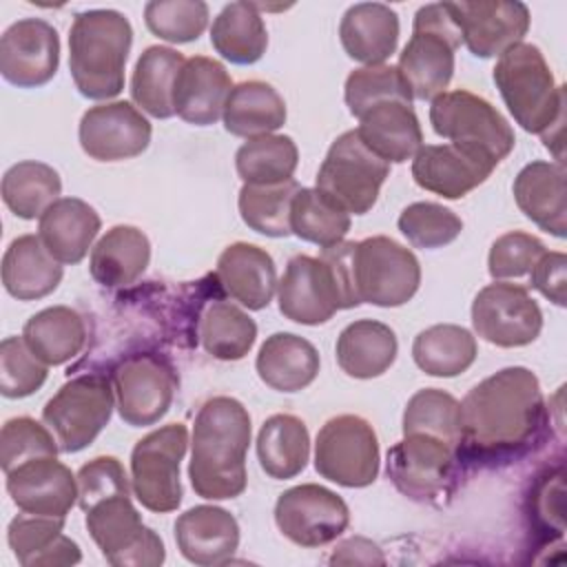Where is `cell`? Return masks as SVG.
I'll use <instances>...</instances> for the list:
<instances>
[{
  "label": "cell",
  "instance_id": "obj_53",
  "mask_svg": "<svg viewBox=\"0 0 567 567\" xmlns=\"http://www.w3.org/2000/svg\"><path fill=\"white\" fill-rule=\"evenodd\" d=\"M78 505L82 512L100 498L111 494H126L131 492L128 476L124 465L115 456H97L80 467L78 472Z\"/></svg>",
  "mask_w": 567,
  "mask_h": 567
},
{
  "label": "cell",
  "instance_id": "obj_18",
  "mask_svg": "<svg viewBox=\"0 0 567 567\" xmlns=\"http://www.w3.org/2000/svg\"><path fill=\"white\" fill-rule=\"evenodd\" d=\"M60 64V38L53 24L40 18L13 22L0 38V73L18 89L47 84Z\"/></svg>",
  "mask_w": 567,
  "mask_h": 567
},
{
  "label": "cell",
  "instance_id": "obj_6",
  "mask_svg": "<svg viewBox=\"0 0 567 567\" xmlns=\"http://www.w3.org/2000/svg\"><path fill=\"white\" fill-rule=\"evenodd\" d=\"M430 122L439 137L498 166L514 148L509 122L485 97L465 89L445 91L430 104Z\"/></svg>",
  "mask_w": 567,
  "mask_h": 567
},
{
  "label": "cell",
  "instance_id": "obj_21",
  "mask_svg": "<svg viewBox=\"0 0 567 567\" xmlns=\"http://www.w3.org/2000/svg\"><path fill=\"white\" fill-rule=\"evenodd\" d=\"M7 492L20 512L66 518L78 501V478L55 456H42L7 472Z\"/></svg>",
  "mask_w": 567,
  "mask_h": 567
},
{
  "label": "cell",
  "instance_id": "obj_35",
  "mask_svg": "<svg viewBox=\"0 0 567 567\" xmlns=\"http://www.w3.org/2000/svg\"><path fill=\"white\" fill-rule=\"evenodd\" d=\"M286 102L275 86L248 80L233 86L224 106V128L237 137L270 135L286 124Z\"/></svg>",
  "mask_w": 567,
  "mask_h": 567
},
{
  "label": "cell",
  "instance_id": "obj_45",
  "mask_svg": "<svg viewBox=\"0 0 567 567\" xmlns=\"http://www.w3.org/2000/svg\"><path fill=\"white\" fill-rule=\"evenodd\" d=\"M290 230L303 241L330 248L350 230V215L317 188H299L290 204Z\"/></svg>",
  "mask_w": 567,
  "mask_h": 567
},
{
  "label": "cell",
  "instance_id": "obj_46",
  "mask_svg": "<svg viewBox=\"0 0 567 567\" xmlns=\"http://www.w3.org/2000/svg\"><path fill=\"white\" fill-rule=\"evenodd\" d=\"M458 401L439 390L425 388L410 396L403 412V434L425 432L452 443L458 450L461 441V412Z\"/></svg>",
  "mask_w": 567,
  "mask_h": 567
},
{
  "label": "cell",
  "instance_id": "obj_3",
  "mask_svg": "<svg viewBox=\"0 0 567 567\" xmlns=\"http://www.w3.org/2000/svg\"><path fill=\"white\" fill-rule=\"evenodd\" d=\"M494 82L516 124L540 135L556 162L563 164L565 89L556 84L540 49L529 42L509 47L496 60Z\"/></svg>",
  "mask_w": 567,
  "mask_h": 567
},
{
  "label": "cell",
  "instance_id": "obj_44",
  "mask_svg": "<svg viewBox=\"0 0 567 567\" xmlns=\"http://www.w3.org/2000/svg\"><path fill=\"white\" fill-rule=\"evenodd\" d=\"M299 188L295 179L281 184H244L237 199L244 224L266 237L292 235L290 204Z\"/></svg>",
  "mask_w": 567,
  "mask_h": 567
},
{
  "label": "cell",
  "instance_id": "obj_14",
  "mask_svg": "<svg viewBox=\"0 0 567 567\" xmlns=\"http://www.w3.org/2000/svg\"><path fill=\"white\" fill-rule=\"evenodd\" d=\"M111 383L122 421L131 427H146L168 412L177 390V374L164 357L144 352L122 359L113 370Z\"/></svg>",
  "mask_w": 567,
  "mask_h": 567
},
{
  "label": "cell",
  "instance_id": "obj_33",
  "mask_svg": "<svg viewBox=\"0 0 567 567\" xmlns=\"http://www.w3.org/2000/svg\"><path fill=\"white\" fill-rule=\"evenodd\" d=\"M255 368L268 388L277 392H299L317 379L319 352L299 334L275 332L261 343Z\"/></svg>",
  "mask_w": 567,
  "mask_h": 567
},
{
  "label": "cell",
  "instance_id": "obj_55",
  "mask_svg": "<svg viewBox=\"0 0 567 567\" xmlns=\"http://www.w3.org/2000/svg\"><path fill=\"white\" fill-rule=\"evenodd\" d=\"M332 565H383L385 558L377 543L354 536L339 543L330 556Z\"/></svg>",
  "mask_w": 567,
  "mask_h": 567
},
{
  "label": "cell",
  "instance_id": "obj_48",
  "mask_svg": "<svg viewBox=\"0 0 567 567\" xmlns=\"http://www.w3.org/2000/svg\"><path fill=\"white\" fill-rule=\"evenodd\" d=\"M144 20L159 40L184 44L206 31L208 4L202 0H153L144 7Z\"/></svg>",
  "mask_w": 567,
  "mask_h": 567
},
{
  "label": "cell",
  "instance_id": "obj_4",
  "mask_svg": "<svg viewBox=\"0 0 567 567\" xmlns=\"http://www.w3.org/2000/svg\"><path fill=\"white\" fill-rule=\"evenodd\" d=\"M131 44L133 27L124 13L115 9L78 13L69 31V69L80 95L89 100L120 95Z\"/></svg>",
  "mask_w": 567,
  "mask_h": 567
},
{
  "label": "cell",
  "instance_id": "obj_19",
  "mask_svg": "<svg viewBox=\"0 0 567 567\" xmlns=\"http://www.w3.org/2000/svg\"><path fill=\"white\" fill-rule=\"evenodd\" d=\"M279 312L301 326H319L334 317L341 306V292L330 268L310 255H297L288 261L277 284Z\"/></svg>",
  "mask_w": 567,
  "mask_h": 567
},
{
  "label": "cell",
  "instance_id": "obj_1",
  "mask_svg": "<svg viewBox=\"0 0 567 567\" xmlns=\"http://www.w3.org/2000/svg\"><path fill=\"white\" fill-rule=\"evenodd\" d=\"M458 456L503 463L523 456L547 419L540 383L529 368L512 365L476 383L458 403Z\"/></svg>",
  "mask_w": 567,
  "mask_h": 567
},
{
  "label": "cell",
  "instance_id": "obj_49",
  "mask_svg": "<svg viewBox=\"0 0 567 567\" xmlns=\"http://www.w3.org/2000/svg\"><path fill=\"white\" fill-rule=\"evenodd\" d=\"M399 230L414 248H443L452 244L461 230V217L434 202H414L399 215Z\"/></svg>",
  "mask_w": 567,
  "mask_h": 567
},
{
  "label": "cell",
  "instance_id": "obj_24",
  "mask_svg": "<svg viewBox=\"0 0 567 567\" xmlns=\"http://www.w3.org/2000/svg\"><path fill=\"white\" fill-rule=\"evenodd\" d=\"M233 91L226 66L206 55H193L184 62L173 93L175 113L195 126H210L224 115Z\"/></svg>",
  "mask_w": 567,
  "mask_h": 567
},
{
  "label": "cell",
  "instance_id": "obj_36",
  "mask_svg": "<svg viewBox=\"0 0 567 567\" xmlns=\"http://www.w3.org/2000/svg\"><path fill=\"white\" fill-rule=\"evenodd\" d=\"M22 339L47 365L71 361L86 343L84 317L69 306H51L35 312L22 328Z\"/></svg>",
  "mask_w": 567,
  "mask_h": 567
},
{
  "label": "cell",
  "instance_id": "obj_7",
  "mask_svg": "<svg viewBox=\"0 0 567 567\" xmlns=\"http://www.w3.org/2000/svg\"><path fill=\"white\" fill-rule=\"evenodd\" d=\"M388 175L390 164L372 153L354 128L330 144L315 188L348 215H365L377 204Z\"/></svg>",
  "mask_w": 567,
  "mask_h": 567
},
{
  "label": "cell",
  "instance_id": "obj_42",
  "mask_svg": "<svg viewBox=\"0 0 567 567\" xmlns=\"http://www.w3.org/2000/svg\"><path fill=\"white\" fill-rule=\"evenodd\" d=\"M257 339V323L230 301H213L199 319V341L219 361L244 359Z\"/></svg>",
  "mask_w": 567,
  "mask_h": 567
},
{
  "label": "cell",
  "instance_id": "obj_27",
  "mask_svg": "<svg viewBox=\"0 0 567 567\" xmlns=\"http://www.w3.org/2000/svg\"><path fill=\"white\" fill-rule=\"evenodd\" d=\"M100 226V215L84 199L60 197L40 217L38 237L60 264L73 266L93 248Z\"/></svg>",
  "mask_w": 567,
  "mask_h": 567
},
{
  "label": "cell",
  "instance_id": "obj_51",
  "mask_svg": "<svg viewBox=\"0 0 567 567\" xmlns=\"http://www.w3.org/2000/svg\"><path fill=\"white\" fill-rule=\"evenodd\" d=\"M47 363L40 361L22 337H7L0 343V392L7 399L33 394L47 381Z\"/></svg>",
  "mask_w": 567,
  "mask_h": 567
},
{
  "label": "cell",
  "instance_id": "obj_50",
  "mask_svg": "<svg viewBox=\"0 0 567 567\" xmlns=\"http://www.w3.org/2000/svg\"><path fill=\"white\" fill-rule=\"evenodd\" d=\"M60 447L53 432L29 416L9 419L0 432V465L2 472H11L18 465L42 458L58 456Z\"/></svg>",
  "mask_w": 567,
  "mask_h": 567
},
{
  "label": "cell",
  "instance_id": "obj_40",
  "mask_svg": "<svg viewBox=\"0 0 567 567\" xmlns=\"http://www.w3.org/2000/svg\"><path fill=\"white\" fill-rule=\"evenodd\" d=\"M476 337L456 323H436L421 330L412 343L414 363L430 377H456L476 359Z\"/></svg>",
  "mask_w": 567,
  "mask_h": 567
},
{
  "label": "cell",
  "instance_id": "obj_10",
  "mask_svg": "<svg viewBox=\"0 0 567 567\" xmlns=\"http://www.w3.org/2000/svg\"><path fill=\"white\" fill-rule=\"evenodd\" d=\"M352 275L359 301L381 308L408 303L421 286L414 252L385 235L354 241Z\"/></svg>",
  "mask_w": 567,
  "mask_h": 567
},
{
  "label": "cell",
  "instance_id": "obj_30",
  "mask_svg": "<svg viewBox=\"0 0 567 567\" xmlns=\"http://www.w3.org/2000/svg\"><path fill=\"white\" fill-rule=\"evenodd\" d=\"M64 518L18 514L7 529L9 547L22 567L78 565L82 551L75 540L62 534Z\"/></svg>",
  "mask_w": 567,
  "mask_h": 567
},
{
  "label": "cell",
  "instance_id": "obj_43",
  "mask_svg": "<svg viewBox=\"0 0 567 567\" xmlns=\"http://www.w3.org/2000/svg\"><path fill=\"white\" fill-rule=\"evenodd\" d=\"M299 151L288 135H259L244 142L235 155V168L244 184H281L292 179Z\"/></svg>",
  "mask_w": 567,
  "mask_h": 567
},
{
  "label": "cell",
  "instance_id": "obj_29",
  "mask_svg": "<svg viewBox=\"0 0 567 567\" xmlns=\"http://www.w3.org/2000/svg\"><path fill=\"white\" fill-rule=\"evenodd\" d=\"M343 51L365 66L383 64L399 44V16L383 2L352 4L339 24Z\"/></svg>",
  "mask_w": 567,
  "mask_h": 567
},
{
  "label": "cell",
  "instance_id": "obj_22",
  "mask_svg": "<svg viewBox=\"0 0 567 567\" xmlns=\"http://www.w3.org/2000/svg\"><path fill=\"white\" fill-rule=\"evenodd\" d=\"M496 166L454 144H427L412 157L416 186L445 199H461L478 188Z\"/></svg>",
  "mask_w": 567,
  "mask_h": 567
},
{
  "label": "cell",
  "instance_id": "obj_12",
  "mask_svg": "<svg viewBox=\"0 0 567 567\" xmlns=\"http://www.w3.org/2000/svg\"><path fill=\"white\" fill-rule=\"evenodd\" d=\"M379 439L357 414L328 419L315 441V470L341 487H368L379 476Z\"/></svg>",
  "mask_w": 567,
  "mask_h": 567
},
{
  "label": "cell",
  "instance_id": "obj_5",
  "mask_svg": "<svg viewBox=\"0 0 567 567\" xmlns=\"http://www.w3.org/2000/svg\"><path fill=\"white\" fill-rule=\"evenodd\" d=\"M461 42L450 2H432L416 11L412 38L401 51L396 66L412 97L434 100L445 93L454 75V53Z\"/></svg>",
  "mask_w": 567,
  "mask_h": 567
},
{
  "label": "cell",
  "instance_id": "obj_16",
  "mask_svg": "<svg viewBox=\"0 0 567 567\" xmlns=\"http://www.w3.org/2000/svg\"><path fill=\"white\" fill-rule=\"evenodd\" d=\"M275 523L295 545L321 547L346 532L350 509L337 492L317 483H303L279 494Z\"/></svg>",
  "mask_w": 567,
  "mask_h": 567
},
{
  "label": "cell",
  "instance_id": "obj_13",
  "mask_svg": "<svg viewBox=\"0 0 567 567\" xmlns=\"http://www.w3.org/2000/svg\"><path fill=\"white\" fill-rule=\"evenodd\" d=\"M456 458L458 450L452 443L425 432H410L388 450V476L412 501H439L450 489Z\"/></svg>",
  "mask_w": 567,
  "mask_h": 567
},
{
  "label": "cell",
  "instance_id": "obj_2",
  "mask_svg": "<svg viewBox=\"0 0 567 567\" xmlns=\"http://www.w3.org/2000/svg\"><path fill=\"white\" fill-rule=\"evenodd\" d=\"M250 414L233 396L208 399L193 423L188 478L197 496L208 501L235 498L246 489V452Z\"/></svg>",
  "mask_w": 567,
  "mask_h": 567
},
{
  "label": "cell",
  "instance_id": "obj_11",
  "mask_svg": "<svg viewBox=\"0 0 567 567\" xmlns=\"http://www.w3.org/2000/svg\"><path fill=\"white\" fill-rule=\"evenodd\" d=\"M188 447L184 423H168L140 439L131 452V487L142 507L164 514L182 503L179 463Z\"/></svg>",
  "mask_w": 567,
  "mask_h": 567
},
{
  "label": "cell",
  "instance_id": "obj_26",
  "mask_svg": "<svg viewBox=\"0 0 567 567\" xmlns=\"http://www.w3.org/2000/svg\"><path fill=\"white\" fill-rule=\"evenodd\" d=\"M514 199L538 228L554 237H565L567 197L565 166L560 162L536 159L523 166L514 179Z\"/></svg>",
  "mask_w": 567,
  "mask_h": 567
},
{
  "label": "cell",
  "instance_id": "obj_23",
  "mask_svg": "<svg viewBox=\"0 0 567 567\" xmlns=\"http://www.w3.org/2000/svg\"><path fill=\"white\" fill-rule=\"evenodd\" d=\"M175 543L188 563L224 565L239 547V525L224 507L197 505L175 520Z\"/></svg>",
  "mask_w": 567,
  "mask_h": 567
},
{
  "label": "cell",
  "instance_id": "obj_54",
  "mask_svg": "<svg viewBox=\"0 0 567 567\" xmlns=\"http://www.w3.org/2000/svg\"><path fill=\"white\" fill-rule=\"evenodd\" d=\"M532 288H536L545 299L556 306L567 303V257L565 252H545L529 272Z\"/></svg>",
  "mask_w": 567,
  "mask_h": 567
},
{
  "label": "cell",
  "instance_id": "obj_31",
  "mask_svg": "<svg viewBox=\"0 0 567 567\" xmlns=\"http://www.w3.org/2000/svg\"><path fill=\"white\" fill-rule=\"evenodd\" d=\"M151 261L148 237L128 224L113 226L91 248V277L104 288H124L135 284Z\"/></svg>",
  "mask_w": 567,
  "mask_h": 567
},
{
  "label": "cell",
  "instance_id": "obj_47",
  "mask_svg": "<svg viewBox=\"0 0 567 567\" xmlns=\"http://www.w3.org/2000/svg\"><path fill=\"white\" fill-rule=\"evenodd\" d=\"M350 113L359 120L368 109L381 102H408L412 104V93L401 78L399 69L392 64H374L354 69L346 80L343 91Z\"/></svg>",
  "mask_w": 567,
  "mask_h": 567
},
{
  "label": "cell",
  "instance_id": "obj_9",
  "mask_svg": "<svg viewBox=\"0 0 567 567\" xmlns=\"http://www.w3.org/2000/svg\"><path fill=\"white\" fill-rule=\"evenodd\" d=\"M86 529L102 556L115 567H157L166 558L157 532L142 523L131 492L111 494L84 509Z\"/></svg>",
  "mask_w": 567,
  "mask_h": 567
},
{
  "label": "cell",
  "instance_id": "obj_41",
  "mask_svg": "<svg viewBox=\"0 0 567 567\" xmlns=\"http://www.w3.org/2000/svg\"><path fill=\"white\" fill-rule=\"evenodd\" d=\"M62 179L44 162L24 159L13 164L2 177V202L20 219H40L60 199Z\"/></svg>",
  "mask_w": 567,
  "mask_h": 567
},
{
  "label": "cell",
  "instance_id": "obj_8",
  "mask_svg": "<svg viewBox=\"0 0 567 567\" xmlns=\"http://www.w3.org/2000/svg\"><path fill=\"white\" fill-rule=\"evenodd\" d=\"M113 408V383L102 374H80L47 401L42 421L53 432L60 452L73 454L95 441L111 421Z\"/></svg>",
  "mask_w": 567,
  "mask_h": 567
},
{
  "label": "cell",
  "instance_id": "obj_38",
  "mask_svg": "<svg viewBox=\"0 0 567 567\" xmlns=\"http://www.w3.org/2000/svg\"><path fill=\"white\" fill-rule=\"evenodd\" d=\"M310 456V434L306 423L295 414H272L257 434V458L261 470L286 481L303 472Z\"/></svg>",
  "mask_w": 567,
  "mask_h": 567
},
{
  "label": "cell",
  "instance_id": "obj_28",
  "mask_svg": "<svg viewBox=\"0 0 567 567\" xmlns=\"http://www.w3.org/2000/svg\"><path fill=\"white\" fill-rule=\"evenodd\" d=\"M359 137L388 164L412 159L423 146L419 117L408 102H381L359 117Z\"/></svg>",
  "mask_w": 567,
  "mask_h": 567
},
{
  "label": "cell",
  "instance_id": "obj_37",
  "mask_svg": "<svg viewBox=\"0 0 567 567\" xmlns=\"http://www.w3.org/2000/svg\"><path fill=\"white\" fill-rule=\"evenodd\" d=\"M186 58L171 47H148L135 62L131 97L148 115L166 120L175 115L173 93Z\"/></svg>",
  "mask_w": 567,
  "mask_h": 567
},
{
  "label": "cell",
  "instance_id": "obj_15",
  "mask_svg": "<svg viewBox=\"0 0 567 567\" xmlns=\"http://www.w3.org/2000/svg\"><path fill=\"white\" fill-rule=\"evenodd\" d=\"M474 332L498 348H520L543 330V312L527 288L494 281L478 290L472 301Z\"/></svg>",
  "mask_w": 567,
  "mask_h": 567
},
{
  "label": "cell",
  "instance_id": "obj_39",
  "mask_svg": "<svg viewBox=\"0 0 567 567\" xmlns=\"http://www.w3.org/2000/svg\"><path fill=\"white\" fill-rule=\"evenodd\" d=\"M210 44L233 64H255L268 47V31L255 2L226 4L213 20Z\"/></svg>",
  "mask_w": 567,
  "mask_h": 567
},
{
  "label": "cell",
  "instance_id": "obj_32",
  "mask_svg": "<svg viewBox=\"0 0 567 567\" xmlns=\"http://www.w3.org/2000/svg\"><path fill=\"white\" fill-rule=\"evenodd\" d=\"M62 281V264L44 248L38 235H22L9 244L2 257L4 290L18 301H35L51 295Z\"/></svg>",
  "mask_w": 567,
  "mask_h": 567
},
{
  "label": "cell",
  "instance_id": "obj_52",
  "mask_svg": "<svg viewBox=\"0 0 567 567\" xmlns=\"http://www.w3.org/2000/svg\"><path fill=\"white\" fill-rule=\"evenodd\" d=\"M547 252L545 244L523 230H512L501 235L487 257V270L494 281L518 279L532 272L534 264Z\"/></svg>",
  "mask_w": 567,
  "mask_h": 567
},
{
  "label": "cell",
  "instance_id": "obj_20",
  "mask_svg": "<svg viewBox=\"0 0 567 567\" xmlns=\"http://www.w3.org/2000/svg\"><path fill=\"white\" fill-rule=\"evenodd\" d=\"M461 40L476 58H496L523 42L529 29V9L523 2L474 0L450 2Z\"/></svg>",
  "mask_w": 567,
  "mask_h": 567
},
{
  "label": "cell",
  "instance_id": "obj_17",
  "mask_svg": "<svg viewBox=\"0 0 567 567\" xmlns=\"http://www.w3.org/2000/svg\"><path fill=\"white\" fill-rule=\"evenodd\" d=\"M151 122L126 100L91 106L78 128L82 151L97 162H120L142 155L151 144Z\"/></svg>",
  "mask_w": 567,
  "mask_h": 567
},
{
  "label": "cell",
  "instance_id": "obj_25",
  "mask_svg": "<svg viewBox=\"0 0 567 567\" xmlns=\"http://www.w3.org/2000/svg\"><path fill=\"white\" fill-rule=\"evenodd\" d=\"M217 279L226 295L248 310H264L279 284L272 257L248 241H235L221 250Z\"/></svg>",
  "mask_w": 567,
  "mask_h": 567
},
{
  "label": "cell",
  "instance_id": "obj_34",
  "mask_svg": "<svg viewBox=\"0 0 567 567\" xmlns=\"http://www.w3.org/2000/svg\"><path fill=\"white\" fill-rule=\"evenodd\" d=\"M339 368L352 379L381 377L396 359L399 341L390 326L374 319L348 323L334 346Z\"/></svg>",
  "mask_w": 567,
  "mask_h": 567
}]
</instances>
